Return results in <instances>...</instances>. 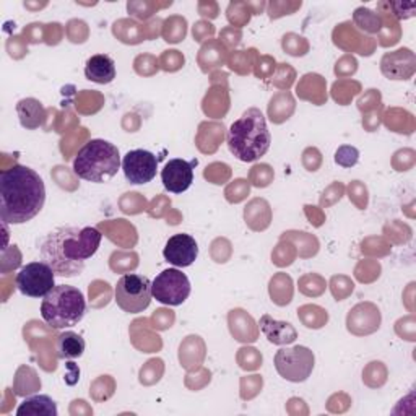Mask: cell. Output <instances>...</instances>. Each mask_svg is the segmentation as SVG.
I'll use <instances>...</instances> for the list:
<instances>
[{
    "label": "cell",
    "mask_w": 416,
    "mask_h": 416,
    "mask_svg": "<svg viewBox=\"0 0 416 416\" xmlns=\"http://www.w3.org/2000/svg\"><path fill=\"white\" fill-rule=\"evenodd\" d=\"M57 405L48 395H34L17 408L18 416H57Z\"/></svg>",
    "instance_id": "obj_21"
},
{
    "label": "cell",
    "mask_w": 416,
    "mask_h": 416,
    "mask_svg": "<svg viewBox=\"0 0 416 416\" xmlns=\"http://www.w3.org/2000/svg\"><path fill=\"white\" fill-rule=\"evenodd\" d=\"M199 10H200V15L202 17H208V18H217L218 17V8L215 3H208V7L205 8L202 5L199 3Z\"/></svg>",
    "instance_id": "obj_50"
},
{
    "label": "cell",
    "mask_w": 416,
    "mask_h": 416,
    "mask_svg": "<svg viewBox=\"0 0 416 416\" xmlns=\"http://www.w3.org/2000/svg\"><path fill=\"white\" fill-rule=\"evenodd\" d=\"M249 180L245 179H236L233 180L231 184L228 185L227 190H224V195H227V200L231 203H239L249 195Z\"/></svg>",
    "instance_id": "obj_33"
},
{
    "label": "cell",
    "mask_w": 416,
    "mask_h": 416,
    "mask_svg": "<svg viewBox=\"0 0 416 416\" xmlns=\"http://www.w3.org/2000/svg\"><path fill=\"white\" fill-rule=\"evenodd\" d=\"M152 294L162 304L180 306L190 294L187 275L178 268L163 270L152 282Z\"/></svg>",
    "instance_id": "obj_9"
},
{
    "label": "cell",
    "mask_w": 416,
    "mask_h": 416,
    "mask_svg": "<svg viewBox=\"0 0 416 416\" xmlns=\"http://www.w3.org/2000/svg\"><path fill=\"white\" fill-rule=\"evenodd\" d=\"M85 77L98 85H108L116 78V64L106 54H96L87 60Z\"/></svg>",
    "instance_id": "obj_16"
},
{
    "label": "cell",
    "mask_w": 416,
    "mask_h": 416,
    "mask_svg": "<svg viewBox=\"0 0 416 416\" xmlns=\"http://www.w3.org/2000/svg\"><path fill=\"white\" fill-rule=\"evenodd\" d=\"M227 60H228V49L222 41H218V39H208L207 43H203L197 57L200 69H202V72L205 73L222 67Z\"/></svg>",
    "instance_id": "obj_17"
},
{
    "label": "cell",
    "mask_w": 416,
    "mask_h": 416,
    "mask_svg": "<svg viewBox=\"0 0 416 416\" xmlns=\"http://www.w3.org/2000/svg\"><path fill=\"white\" fill-rule=\"evenodd\" d=\"M272 82L277 85L278 88L288 89L294 82V70L289 67V64H280L277 75H273Z\"/></svg>",
    "instance_id": "obj_38"
},
{
    "label": "cell",
    "mask_w": 416,
    "mask_h": 416,
    "mask_svg": "<svg viewBox=\"0 0 416 416\" xmlns=\"http://www.w3.org/2000/svg\"><path fill=\"white\" fill-rule=\"evenodd\" d=\"M122 171L130 184H148L157 178L158 159L148 150H132L122 158Z\"/></svg>",
    "instance_id": "obj_10"
},
{
    "label": "cell",
    "mask_w": 416,
    "mask_h": 416,
    "mask_svg": "<svg viewBox=\"0 0 416 416\" xmlns=\"http://www.w3.org/2000/svg\"><path fill=\"white\" fill-rule=\"evenodd\" d=\"M294 106L296 104H294V99L288 92L277 93L270 99L268 117L273 124H282L292 117V114L294 113Z\"/></svg>",
    "instance_id": "obj_23"
},
{
    "label": "cell",
    "mask_w": 416,
    "mask_h": 416,
    "mask_svg": "<svg viewBox=\"0 0 416 416\" xmlns=\"http://www.w3.org/2000/svg\"><path fill=\"white\" fill-rule=\"evenodd\" d=\"M282 46H283V51L293 57H301L304 56V54H308L309 51L308 41H306L303 36H299V34H294V33L285 34L282 39Z\"/></svg>",
    "instance_id": "obj_31"
},
{
    "label": "cell",
    "mask_w": 416,
    "mask_h": 416,
    "mask_svg": "<svg viewBox=\"0 0 416 416\" xmlns=\"http://www.w3.org/2000/svg\"><path fill=\"white\" fill-rule=\"evenodd\" d=\"M185 34H187V20L179 17V15H173V17L164 20L163 23L164 41L169 44H178L180 41H184Z\"/></svg>",
    "instance_id": "obj_27"
},
{
    "label": "cell",
    "mask_w": 416,
    "mask_h": 416,
    "mask_svg": "<svg viewBox=\"0 0 416 416\" xmlns=\"http://www.w3.org/2000/svg\"><path fill=\"white\" fill-rule=\"evenodd\" d=\"M229 320V330H231L233 337L238 342L250 343L257 340V329H255V322L250 315L243 309H233L229 310L228 315Z\"/></svg>",
    "instance_id": "obj_18"
},
{
    "label": "cell",
    "mask_w": 416,
    "mask_h": 416,
    "mask_svg": "<svg viewBox=\"0 0 416 416\" xmlns=\"http://www.w3.org/2000/svg\"><path fill=\"white\" fill-rule=\"evenodd\" d=\"M44 34H46V24L43 23H31L23 29V38L27 43H41L44 41Z\"/></svg>",
    "instance_id": "obj_41"
},
{
    "label": "cell",
    "mask_w": 416,
    "mask_h": 416,
    "mask_svg": "<svg viewBox=\"0 0 416 416\" xmlns=\"http://www.w3.org/2000/svg\"><path fill=\"white\" fill-rule=\"evenodd\" d=\"M46 185L34 169L15 164L0 173V218L3 224H23L41 212Z\"/></svg>",
    "instance_id": "obj_2"
},
{
    "label": "cell",
    "mask_w": 416,
    "mask_h": 416,
    "mask_svg": "<svg viewBox=\"0 0 416 416\" xmlns=\"http://www.w3.org/2000/svg\"><path fill=\"white\" fill-rule=\"evenodd\" d=\"M260 330L267 337L270 343L273 345H289L298 338V332L289 322H282V320H275L272 315L264 314L260 319Z\"/></svg>",
    "instance_id": "obj_15"
},
{
    "label": "cell",
    "mask_w": 416,
    "mask_h": 416,
    "mask_svg": "<svg viewBox=\"0 0 416 416\" xmlns=\"http://www.w3.org/2000/svg\"><path fill=\"white\" fill-rule=\"evenodd\" d=\"M250 13L252 12L249 10V5L243 2H231L228 5V10H227L228 20L233 24H236L238 28L244 27L245 23H249Z\"/></svg>",
    "instance_id": "obj_32"
},
{
    "label": "cell",
    "mask_w": 416,
    "mask_h": 416,
    "mask_svg": "<svg viewBox=\"0 0 416 416\" xmlns=\"http://www.w3.org/2000/svg\"><path fill=\"white\" fill-rule=\"evenodd\" d=\"M353 20L361 31L379 33L382 29V20H380L379 15L366 7H359L354 10Z\"/></svg>",
    "instance_id": "obj_28"
},
{
    "label": "cell",
    "mask_w": 416,
    "mask_h": 416,
    "mask_svg": "<svg viewBox=\"0 0 416 416\" xmlns=\"http://www.w3.org/2000/svg\"><path fill=\"white\" fill-rule=\"evenodd\" d=\"M350 200H353L359 210H364L368 207V189L359 180H353L350 184Z\"/></svg>",
    "instance_id": "obj_39"
},
{
    "label": "cell",
    "mask_w": 416,
    "mask_h": 416,
    "mask_svg": "<svg viewBox=\"0 0 416 416\" xmlns=\"http://www.w3.org/2000/svg\"><path fill=\"white\" fill-rule=\"evenodd\" d=\"M17 113L20 117V124L28 130L38 129L39 125L44 124V119H46V111H44L41 101H38L34 98H24L22 101H18Z\"/></svg>",
    "instance_id": "obj_20"
},
{
    "label": "cell",
    "mask_w": 416,
    "mask_h": 416,
    "mask_svg": "<svg viewBox=\"0 0 416 416\" xmlns=\"http://www.w3.org/2000/svg\"><path fill=\"white\" fill-rule=\"evenodd\" d=\"M56 352L60 359H77L85 352V340L82 335L67 330V332L57 335Z\"/></svg>",
    "instance_id": "obj_22"
},
{
    "label": "cell",
    "mask_w": 416,
    "mask_h": 416,
    "mask_svg": "<svg viewBox=\"0 0 416 416\" xmlns=\"http://www.w3.org/2000/svg\"><path fill=\"white\" fill-rule=\"evenodd\" d=\"M275 67H277V62H275L273 57L270 56H260L255 60L254 65V73L255 77L260 80H267L273 77Z\"/></svg>",
    "instance_id": "obj_37"
},
{
    "label": "cell",
    "mask_w": 416,
    "mask_h": 416,
    "mask_svg": "<svg viewBox=\"0 0 416 416\" xmlns=\"http://www.w3.org/2000/svg\"><path fill=\"white\" fill-rule=\"evenodd\" d=\"M298 317L303 320V324L308 329H320L327 324L329 314L327 310L319 308V306H303L298 309Z\"/></svg>",
    "instance_id": "obj_29"
},
{
    "label": "cell",
    "mask_w": 416,
    "mask_h": 416,
    "mask_svg": "<svg viewBox=\"0 0 416 416\" xmlns=\"http://www.w3.org/2000/svg\"><path fill=\"white\" fill-rule=\"evenodd\" d=\"M24 39L22 36H12L7 41V51L10 57L13 59H22L24 54H28V48L24 46Z\"/></svg>",
    "instance_id": "obj_43"
},
{
    "label": "cell",
    "mask_w": 416,
    "mask_h": 416,
    "mask_svg": "<svg viewBox=\"0 0 416 416\" xmlns=\"http://www.w3.org/2000/svg\"><path fill=\"white\" fill-rule=\"evenodd\" d=\"M153 320H155V327L157 329H159V330L168 329V327H171V324L174 322V314H173V310L158 309V310H155Z\"/></svg>",
    "instance_id": "obj_47"
},
{
    "label": "cell",
    "mask_w": 416,
    "mask_h": 416,
    "mask_svg": "<svg viewBox=\"0 0 416 416\" xmlns=\"http://www.w3.org/2000/svg\"><path fill=\"white\" fill-rule=\"evenodd\" d=\"M87 313V299L78 288L56 285L41 303V317L51 329L75 327Z\"/></svg>",
    "instance_id": "obj_5"
},
{
    "label": "cell",
    "mask_w": 416,
    "mask_h": 416,
    "mask_svg": "<svg viewBox=\"0 0 416 416\" xmlns=\"http://www.w3.org/2000/svg\"><path fill=\"white\" fill-rule=\"evenodd\" d=\"M113 33L119 41L125 44H138L147 39L145 36V27H140L134 20H119L114 23Z\"/></svg>",
    "instance_id": "obj_24"
},
{
    "label": "cell",
    "mask_w": 416,
    "mask_h": 416,
    "mask_svg": "<svg viewBox=\"0 0 416 416\" xmlns=\"http://www.w3.org/2000/svg\"><path fill=\"white\" fill-rule=\"evenodd\" d=\"M120 164V153L116 145L103 138H93L73 159V173L80 179L103 184L116 176Z\"/></svg>",
    "instance_id": "obj_4"
},
{
    "label": "cell",
    "mask_w": 416,
    "mask_h": 416,
    "mask_svg": "<svg viewBox=\"0 0 416 416\" xmlns=\"http://www.w3.org/2000/svg\"><path fill=\"white\" fill-rule=\"evenodd\" d=\"M259 54L254 48L244 49V51H234L228 56V67L239 75H248L255 65Z\"/></svg>",
    "instance_id": "obj_26"
},
{
    "label": "cell",
    "mask_w": 416,
    "mask_h": 416,
    "mask_svg": "<svg viewBox=\"0 0 416 416\" xmlns=\"http://www.w3.org/2000/svg\"><path fill=\"white\" fill-rule=\"evenodd\" d=\"M416 70V59L412 49L402 48L399 51L384 54L380 60V72L389 80H408Z\"/></svg>",
    "instance_id": "obj_14"
},
{
    "label": "cell",
    "mask_w": 416,
    "mask_h": 416,
    "mask_svg": "<svg viewBox=\"0 0 416 416\" xmlns=\"http://www.w3.org/2000/svg\"><path fill=\"white\" fill-rule=\"evenodd\" d=\"M288 5L289 3H285V2H272L268 3V13H270V18L272 20H277L280 17H283V15H292L293 12H289L288 10Z\"/></svg>",
    "instance_id": "obj_49"
},
{
    "label": "cell",
    "mask_w": 416,
    "mask_h": 416,
    "mask_svg": "<svg viewBox=\"0 0 416 416\" xmlns=\"http://www.w3.org/2000/svg\"><path fill=\"white\" fill-rule=\"evenodd\" d=\"M153 5L152 3H142V2H129L127 3V10L129 13L135 15V17L140 20H148L153 15L152 10Z\"/></svg>",
    "instance_id": "obj_46"
},
{
    "label": "cell",
    "mask_w": 416,
    "mask_h": 416,
    "mask_svg": "<svg viewBox=\"0 0 416 416\" xmlns=\"http://www.w3.org/2000/svg\"><path fill=\"white\" fill-rule=\"evenodd\" d=\"M220 38H222V43L224 44V46L236 48L238 44L241 43V38H243V33H241L239 28L228 27V28L222 29V33H220Z\"/></svg>",
    "instance_id": "obj_45"
},
{
    "label": "cell",
    "mask_w": 416,
    "mask_h": 416,
    "mask_svg": "<svg viewBox=\"0 0 416 416\" xmlns=\"http://www.w3.org/2000/svg\"><path fill=\"white\" fill-rule=\"evenodd\" d=\"M359 159V152L352 145H343L337 150L335 153V163L342 168H352L358 163Z\"/></svg>",
    "instance_id": "obj_36"
},
{
    "label": "cell",
    "mask_w": 416,
    "mask_h": 416,
    "mask_svg": "<svg viewBox=\"0 0 416 416\" xmlns=\"http://www.w3.org/2000/svg\"><path fill=\"white\" fill-rule=\"evenodd\" d=\"M380 310L373 303H359L348 313L347 329L357 337L374 333L380 327Z\"/></svg>",
    "instance_id": "obj_12"
},
{
    "label": "cell",
    "mask_w": 416,
    "mask_h": 416,
    "mask_svg": "<svg viewBox=\"0 0 416 416\" xmlns=\"http://www.w3.org/2000/svg\"><path fill=\"white\" fill-rule=\"evenodd\" d=\"M245 224L252 229V231H264L270 227L272 222V212H270V205L264 199H254L249 202L244 210Z\"/></svg>",
    "instance_id": "obj_19"
},
{
    "label": "cell",
    "mask_w": 416,
    "mask_h": 416,
    "mask_svg": "<svg viewBox=\"0 0 416 416\" xmlns=\"http://www.w3.org/2000/svg\"><path fill=\"white\" fill-rule=\"evenodd\" d=\"M275 369L283 379L289 382H304L313 374L314 369V353L308 347H292L282 348L275 354Z\"/></svg>",
    "instance_id": "obj_7"
},
{
    "label": "cell",
    "mask_w": 416,
    "mask_h": 416,
    "mask_svg": "<svg viewBox=\"0 0 416 416\" xmlns=\"http://www.w3.org/2000/svg\"><path fill=\"white\" fill-rule=\"evenodd\" d=\"M270 296L278 306H287L293 298V280L285 273H278L270 280Z\"/></svg>",
    "instance_id": "obj_25"
},
{
    "label": "cell",
    "mask_w": 416,
    "mask_h": 416,
    "mask_svg": "<svg viewBox=\"0 0 416 416\" xmlns=\"http://www.w3.org/2000/svg\"><path fill=\"white\" fill-rule=\"evenodd\" d=\"M224 125L223 124H212V122H203L200 124L199 127V135H197V147L199 150L203 147L205 142H208V140H213V143L220 145L223 137H224Z\"/></svg>",
    "instance_id": "obj_30"
},
{
    "label": "cell",
    "mask_w": 416,
    "mask_h": 416,
    "mask_svg": "<svg viewBox=\"0 0 416 416\" xmlns=\"http://www.w3.org/2000/svg\"><path fill=\"white\" fill-rule=\"evenodd\" d=\"M192 34H194V39L197 43H203L205 39L212 38L215 34V27L212 23L208 22H197L194 24V29H192Z\"/></svg>",
    "instance_id": "obj_44"
},
{
    "label": "cell",
    "mask_w": 416,
    "mask_h": 416,
    "mask_svg": "<svg viewBox=\"0 0 416 416\" xmlns=\"http://www.w3.org/2000/svg\"><path fill=\"white\" fill-rule=\"evenodd\" d=\"M184 65V56L179 51H164L162 56V69L166 72H176Z\"/></svg>",
    "instance_id": "obj_40"
},
{
    "label": "cell",
    "mask_w": 416,
    "mask_h": 416,
    "mask_svg": "<svg viewBox=\"0 0 416 416\" xmlns=\"http://www.w3.org/2000/svg\"><path fill=\"white\" fill-rule=\"evenodd\" d=\"M239 366L245 371L257 369L262 366V354L259 353V350L255 348H241L238 354Z\"/></svg>",
    "instance_id": "obj_34"
},
{
    "label": "cell",
    "mask_w": 416,
    "mask_h": 416,
    "mask_svg": "<svg viewBox=\"0 0 416 416\" xmlns=\"http://www.w3.org/2000/svg\"><path fill=\"white\" fill-rule=\"evenodd\" d=\"M15 285L28 298H44L56 287V273L46 262L27 264L20 270Z\"/></svg>",
    "instance_id": "obj_8"
},
{
    "label": "cell",
    "mask_w": 416,
    "mask_h": 416,
    "mask_svg": "<svg viewBox=\"0 0 416 416\" xmlns=\"http://www.w3.org/2000/svg\"><path fill=\"white\" fill-rule=\"evenodd\" d=\"M164 259L174 267H189L195 262L199 255V245L190 234H174L168 239L166 248L163 250Z\"/></svg>",
    "instance_id": "obj_13"
},
{
    "label": "cell",
    "mask_w": 416,
    "mask_h": 416,
    "mask_svg": "<svg viewBox=\"0 0 416 416\" xmlns=\"http://www.w3.org/2000/svg\"><path fill=\"white\" fill-rule=\"evenodd\" d=\"M389 8H394L395 12L392 13V17L399 18V20H407V18H412L415 15V10H416V3H387Z\"/></svg>",
    "instance_id": "obj_48"
},
{
    "label": "cell",
    "mask_w": 416,
    "mask_h": 416,
    "mask_svg": "<svg viewBox=\"0 0 416 416\" xmlns=\"http://www.w3.org/2000/svg\"><path fill=\"white\" fill-rule=\"evenodd\" d=\"M378 106H380L379 89H368V93L358 99V108H359V111H363V113H369L371 109H374Z\"/></svg>",
    "instance_id": "obj_42"
},
{
    "label": "cell",
    "mask_w": 416,
    "mask_h": 416,
    "mask_svg": "<svg viewBox=\"0 0 416 416\" xmlns=\"http://www.w3.org/2000/svg\"><path fill=\"white\" fill-rule=\"evenodd\" d=\"M116 303L124 313L140 314L152 303V282L138 273H125L114 289Z\"/></svg>",
    "instance_id": "obj_6"
},
{
    "label": "cell",
    "mask_w": 416,
    "mask_h": 416,
    "mask_svg": "<svg viewBox=\"0 0 416 416\" xmlns=\"http://www.w3.org/2000/svg\"><path fill=\"white\" fill-rule=\"evenodd\" d=\"M273 179V169L268 164H255L250 169V182L255 187H267Z\"/></svg>",
    "instance_id": "obj_35"
},
{
    "label": "cell",
    "mask_w": 416,
    "mask_h": 416,
    "mask_svg": "<svg viewBox=\"0 0 416 416\" xmlns=\"http://www.w3.org/2000/svg\"><path fill=\"white\" fill-rule=\"evenodd\" d=\"M195 164H197V159H194L190 163L180 158L169 159L162 171V182L164 189L171 194L185 192L194 182Z\"/></svg>",
    "instance_id": "obj_11"
},
{
    "label": "cell",
    "mask_w": 416,
    "mask_h": 416,
    "mask_svg": "<svg viewBox=\"0 0 416 416\" xmlns=\"http://www.w3.org/2000/svg\"><path fill=\"white\" fill-rule=\"evenodd\" d=\"M103 234L93 227H62L41 241V260L54 270L56 277L73 278L83 272L85 264L98 252Z\"/></svg>",
    "instance_id": "obj_1"
},
{
    "label": "cell",
    "mask_w": 416,
    "mask_h": 416,
    "mask_svg": "<svg viewBox=\"0 0 416 416\" xmlns=\"http://www.w3.org/2000/svg\"><path fill=\"white\" fill-rule=\"evenodd\" d=\"M227 143L234 158L243 163H254L270 150L272 135L262 111L250 108L228 130Z\"/></svg>",
    "instance_id": "obj_3"
}]
</instances>
